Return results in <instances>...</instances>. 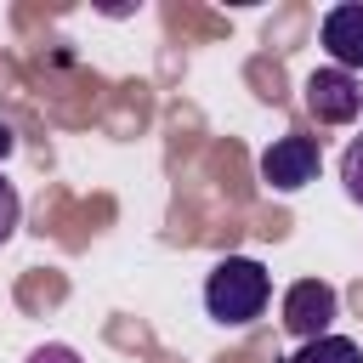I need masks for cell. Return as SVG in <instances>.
<instances>
[{
    "label": "cell",
    "mask_w": 363,
    "mask_h": 363,
    "mask_svg": "<svg viewBox=\"0 0 363 363\" xmlns=\"http://www.w3.org/2000/svg\"><path fill=\"white\" fill-rule=\"evenodd\" d=\"M306 108L318 125H352L363 113V85L346 68H312L306 74Z\"/></svg>",
    "instance_id": "cell-2"
},
{
    "label": "cell",
    "mask_w": 363,
    "mask_h": 363,
    "mask_svg": "<svg viewBox=\"0 0 363 363\" xmlns=\"http://www.w3.org/2000/svg\"><path fill=\"white\" fill-rule=\"evenodd\" d=\"M340 182H346L352 204H363V136H352V147L340 153Z\"/></svg>",
    "instance_id": "cell-7"
},
{
    "label": "cell",
    "mask_w": 363,
    "mask_h": 363,
    "mask_svg": "<svg viewBox=\"0 0 363 363\" xmlns=\"http://www.w3.org/2000/svg\"><path fill=\"white\" fill-rule=\"evenodd\" d=\"M11 153V125H0V159Z\"/></svg>",
    "instance_id": "cell-10"
},
{
    "label": "cell",
    "mask_w": 363,
    "mask_h": 363,
    "mask_svg": "<svg viewBox=\"0 0 363 363\" xmlns=\"http://www.w3.org/2000/svg\"><path fill=\"white\" fill-rule=\"evenodd\" d=\"M289 363H363V346L346 335H318V340H301Z\"/></svg>",
    "instance_id": "cell-6"
},
{
    "label": "cell",
    "mask_w": 363,
    "mask_h": 363,
    "mask_svg": "<svg viewBox=\"0 0 363 363\" xmlns=\"http://www.w3.org/2000/svg\"><path fill=\"white\" fill-rule=\"evenodd\" d=\"M28 363H79V352H74V346H57V340H51V346L28 352Z\"/></svg>",
    "instance_id": "cell-9"
},
{
    "label": "cell",
    "mask_w": 363,
    "mask_h": 363,
    "mask_svg": "<svg viewBox=\"0 0 363 363\" xmlns=\"http://www.w3.org/2000/svg\"><path fill=\"white\" fill-rule=\"evenodd\" d=\"M267 301H272V278H267V267L250 261V255H227V261H216L210 278H204V312H210L216 323H227V329H244L250 318H261Z\"/></svg>",
    "instance_id": "cell-1"
},
{
    "label": "cell",
    "mask_w": 363,
    "mask_h": 363,
    "mask_svg": "<svg viewBox=\"0 0 363 363\" xmlns=\"http://www.w3.org/2000/svg\"><path fill=\"white\" fill-rule=\"evenodd\" d=\"M335 312H340V301H335V289H329L323 278H301V284H289V295H284V329H289L295 340L329 335Z\"/></svg>",
    "instance_id": "cell-4"
},
{
    "label": "cell",
    "mask_w": 363,
    "mask_h": 363,
    "mask_svg": "<svg viewBox=\"0 0 363 363\" xmlns=\"http://www.w3.org/2000/svg\"><path fill=\"white\" fill-rule=\"evenodd\" d=\"M318 164H323V153H318L312 136H278V142L261 153V182H267L272 193H301V187L318 176Z\"/></svg>",
    "instance_id": "cell-3"
},
{
    "label": "cell",
    "mask_w": 363,
    "mask_h": 363,
    "mask_svg": "<svg viewBox=\"0 0 363 363\" xmlns=\"http://www.w3.org/2000/svg\"><path fill=\"white\" fill-rule=\"evenodd\" d=\"M17 216H23V204H17V187L0 176V244L17 233Z\"/></svg>",
    "instance_id": "cell-8"
},
{
    "label": "cell",
    "mask_w": 363,
    "mask_h": 363,
    "mask_svg": "<svg viewBox=\"0 0 363 363\" xmlns=\"http://www.w3.org/2000/svg\"><path fill=\"white\" fill-rule=\"evenodd\" d=\"M318 40H323V51L335 57V68H363V6H335L329 17H323V28H318Z\"/></svg>",
    "instance_id": "cell-5"
}]
</instances>
